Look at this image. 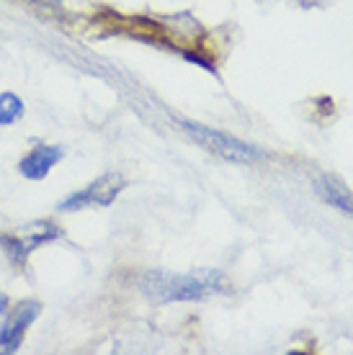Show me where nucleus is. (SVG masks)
<instances>
[{
    "mask_svg": "<svg viewBox=\"0 0 353 355\" xmlns=\"http://www.w3.org/2000/svg\"><path fill=\"white\" fill-rule=\"evenodd\" d=\"M181 126H183L186 132L191 134L202 147L214 152V155L222 157V160L247 165V162H256L263 157V150H258V147H253V144H247V142H240V139H235V137H230V134L209 129V126L196 124V121H181Z\"/></svg>",
    "mask_w": 353,
    "mask_h": 355,
    "instance_id": "nucleus-2",
    "label": "nucleus"
},
{
    "mask_svg": "<svg viewBox=\"0 0 353 355\" xmlns=\"http://www.w3.org/2000/svg\"><path fill=\"white\" fill-rule=\"evenodd\" d=\"M21 116H24V101L10 90L0 93V126L16 124Z\"/></svg>",
    "mask_w": 353,
    "mask_h": 355,
    "instance_id": "nucleus-8",
    "label": "nucleus"
},
{
    "mask_svg": "<svg viewBox=\"0 0 353 355\" xmlns=\"http://www.w3.org/2000/svg\"><path fill=\"white\" fill-rule=\"evenodd\" d=\"M62 147H52V144H36L34 150L28 152L26 157L21 160L18 170L21 175L28 178V180H44L49 175V170L62 160Z\"/></svg>",
    "mask_w": 353,
    "mask_h": 355,
    "instance_id": "nucleus-6",
    "label": "nucleus"
},
{
    "mask_svg": "<svg viewBox=\"0 0 353 355\" xmlns=\"http://www.w3.org/2000/svg\"><path fill=\"white\" fill-rule=\"evenodd\" d=\"M227 288V281L220 270L204 268L191 273H170V270H147L142 275V293L158 304L173 302H204L214 293Z\"/></svg>",
    "mask_w": 353,
    "mask_h": 355,
    "instance_id": "nucleus-1",
    "label": "nucleus"
},
{
    "mask_svg": "<svg viewBox=\"0 0 353 355\" xmlns=\"http://www.w3.org/2000/svg\"><path fill=\"white\" fill-rule=\"evenodd\" d=\"M124 178L119 173H106L96 178L88 188H83L78 193L67 196L60 204V211H80L85 206H108L114 204V198L124 191Z\"/></svg>",
    "mask_w": 353,
    "mask_h": 355,
    "instance_id": "nucleus-4",
    "label": "nucleus"
},
{
    "mask_svg": "<svg viewBox=\"0 0 353 355\" xmlns=\"http://www.w3.org/2000/svg\"><path fill=\"white\" fill-rule=\"evenodd\" d=\"M39 311H42L39 302H21L13 306V311L6 314V322L0 327V353H16L26 338V329L39 317Z\"/></svg>",
    "mask_w": 353,
    "mask_h": 355,
    "instance_id": "nucleus-5",
    "label": "nucleus"
},
{
    "mask_svg": "<svg viewBox=\"0 0 353 355\" xmlns=\"http://www.w3.org/2000/svg\"><path fill=\"white\" fill-rule=\"evenodd\" d=\"M315 191H318V196L325 204H330L333 209L343 211L345 216L353 219V196L338 183L336 178H318L315 180Z\"/></svg>",
    "mask_w": 353,
    "mask_h": 355,
    "instance_id": "nucleus-7",
    "label": "nucleus"
},
{
    "mask_svg": "<svg viewBox=\"0 0 353 355\" xmlns=\"http://www.w3.org/2000/svg\"><path fill=\"white\" fill-rule=\"evenodd\" d=\"M62 237V232L54 227L52 222H36V224H28L24 227L21 232L16 234H0V248L6 250V255L10 258V263H26V258L34 252L39 245H44V242H52Z\"/></svg>",
    "mask_w": 353,
    "mask_h": 355,
    "instance_id": "nucleus-3",
    "label": "nucleus"
}]
</instances>
